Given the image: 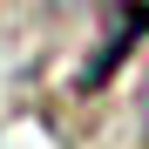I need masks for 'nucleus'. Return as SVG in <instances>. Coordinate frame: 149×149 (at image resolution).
Returning a JSON list of instances; mask_svg holds the SVG:
<instances>
[{"instance_id": "obj_1", "label": "nucleus", "mask_w": 149, "mask_h": 149, "mask_svg": "<svg viewBox=\"0 0 149 149\" xmlns=\"http://www.w3.org/2000/svg\"><path fill=\"white\" fill-rule=\"evenodd\" d=\"M142 129H149V88H142Z\"/></svg>"}]
</instances>
